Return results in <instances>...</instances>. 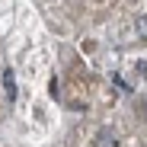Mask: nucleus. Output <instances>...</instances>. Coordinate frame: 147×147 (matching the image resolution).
I'll return each mask as SVG.
<instances>
[{
  "label": "nucleus",
  "instance_id": "3",
  "mask_svg": "<svg viewBox=\"0 0 147 147\" xmlns=\"http://www.w3.org/2000/svg\"><path fill=\"white\" fill-rule=\"evenodd\" d=\"M112 141H115V138H112L109 131H102V134H99V147H115Z\"/></svg>",
  "mask_w": 147,
  "mask_h": 147
},
{
  "label": "nucleus",
  "instance_id": "2",
  "mask_svg": "<svg viewBox=\"0 0 147 147\" xmlns=\"http://www.w3.org/2000/svg\"><path fill=\"white\" fill-rule=\"evenodd\" d=\"M134 26H138L141 38H147V16H138V22H134Z\"/></svg>",
  "mask_w": 147,
  "mask_h": 147
},
{
  "label": "nucleus",
  "instance_id": "4",
  "mask_svg": "<svg viewBox=\"0 0 147 147\" xmlns=\"http://www.w3.org/2000/svg\"><path fill=\"white\" fill-rule=\"evenodd\" d=\"M48 93H51V96H58V77H51V83H48Z\"/></svg>",
  "mask_w": 147,
  "mask_h": 147
},
{
  "label": "nucleus",
  "instance_id": "1",
  "mask_svg": "<svg viewBox=\"0 0 147 147\" xmlns=\"http://www.w3.org/2000/svg\"><path fill=\"white\" fill-rule=\"evenodd\" d=\"M3 86H7V96H10V99H16V80H13V70H10V67L3 70Z\"/></svg>",
  "mask_w": 147,
  "mask_h": 147
}]
</instances>
